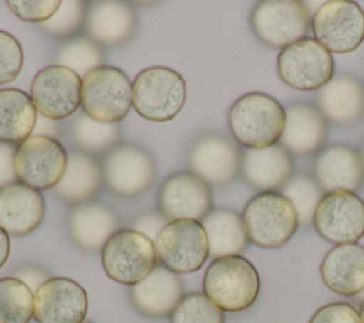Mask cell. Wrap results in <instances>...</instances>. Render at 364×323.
I'll return each mask as SVG.
<instances>
[{"instance_id": "6da1fadb", "label": "cell", "mask_w": 364, "mask_h": 323, "mask_svg": "<svg viewBox=\"0 0 364 323\" xmlns=\"http://www.w3.org/2000/svg\"><path fill=\"white\" fill-rule=\"evenodd\" d=\"M203 293L223 312H242L250 307L260 292V276L255 265L240 255L223 256L210 262L203 282Z\"/></svg>"}, {"instance_id": "7a4b0ae2", "label": "cell", "mask_w": 364, "mask_h": 323, "mask_svg": "<svg viewBox=\"0 0 364 323\" xmlns=\"http://www.w3.org/2000/svg\"><path fill=\"white\" fill-rule=\"evenodd\" d=\"M228 122L239 144L247 148H264L280 141L286 112L272 95L249 92L233 102L228 114Z\"/></svg>"}, {"instance_id": "3957f363", "label": "cell", "mask_w": 364, "mask_h": 323, "mask_svg": "<svg viewBox=\"0 0 364 323\" xmlns=\"http://www.w3.org/2000/svg\"><path fill=\"white\" fill-rule=\"evenodd\" d=\"M186 101L183 77L168 67L142 70L132 83V105L145 120L165 122L175 118Z\"/></svg>"}, {"instance_id": "277c9868", "label": "cell", "mask_w": 364, "mask_h": 323, "mask_svg": "<svg viewBox=\"0 0 364 323\" xmlns=\"http://www.w3.org/2000/svg\"><path fill=\"white\" fill-rule=\"evenodd\" d=\"M242 221L247 239L260 248L283 246L300 225L293 203L273 191L253 196L243 209Z\"/></svg>"}, {"instance_id": "5b68a950", "label": "cell", "mask_w": 364, "mask_h": 323, "mask_svg": "<svg viewBox=\"0 0 364 323\" xmlns=\"http://www.w3.org/2000/svg\"><path fill=\"white\" fill-rule=\"evenodd\" d=\"M156 248L144 233L127 228L117 231L101 249V263L109 279L134 286L156 268Z\"/></svg>"}, {"instance_id": "8992f818", "label": "cell", "mask_w": 364, "mask_h": 323, "mask_svg": "<svg viewBox=\"0 0 364 323\" xmlns=\"http://www.w3.org/2000/svg\"><path fill=\"white\" fill-rule=\"evenodd\" d=\"M132 104V84L128 75L111 65H100L82 77L81 107L95 121L118 124Z\"/></svg>"}, {"instance_id": "52a82bcc", "label": "cell", "mask_w": 364, "mask_h": 323, "mask_svg": "<svg viewBox=\"0 0 364 323\" xmlns=\"http://www.w3.org/2000/svg\"><path fill=\"white\" fill-rule=\"evenodd\" d=\"M276 67L280 80L289 87L311 91L320 90L333 78L334 60L317 40L304 37L282 48Z\"/></svg>"}, {"instance_id": "ba28073f", "label": "cell", "mask_w": 364, "mask_h": 323, "mask_svg": "<svg viewBox=\"0 0 364 323\" xmlns=\"http://www.w3.org/2000/svg\"><path fill=\"white\" fill-rule=\"evenodd\" d=\"M161 263L173 273L199 270L209 256V242L202 222L178 219L168 222L155 240Z\"/></svg>"}, {"instance_id": "9c48e42d", "label": "cell", "mask_w": 364, "mask_h": 323, "mask_svg": "<svg viewBox=\"0 0 364 323\" xmlns=\"http://www.w3.org/2000/svg\"><path fill=\"white\" fill-rule=\"evenodd\" d=\"M311 30L330 53H351L364 40V10L350 0L326 1L313 14Z\"/></svg>"}, {"instance_id": "30bf717a", "label": "cell", "mask_w": 364, "mask_h": 323, "mask_svg": "<svg viewBox=\"0 0 364 323\" xmlns=\"http://www.w3.org/2000/svg\"><path fill=\"white\" fill-rule=\"evenodd\" d=\"M310 23V9L300 0H264L250 16L255 34L272 47H286L304 38Z\"/></svg>"}, {"instance_id": "8fae6325", "label": "cell", "mask_w": 364, "mask_h": 323, "mask_svg": "<svg viewBox=\"0 0 364 323\" xmlns=\"http://www.w3.org/2000/svg\"><path fill=\"white\" fill-rule=\"evenodd\" d=\"M68 154L51 135L36 134L16 149L17 179L37 191L54 188L64 175Z\"/></svg>"}, {"instance_id": "7c38bea8", "label": "cell", "mask_w": 364, "mask_h": 323, "mask_svg": "<svg viewBox=\"0 0 364 323\" xmlns=\"http://www.w3.org/2000/svg\"><path fill=\"white\" fill-rule=\"evenodd\" d=\"M82 78L73 70L53 64L41 68L31 81L30 97L43 117L63 120L81 105Z\"/></svg>"}, {"instance_id": "4fadbf2b", "label": "cell", "mask_w": 364, "mask_h": 323, "mask_svg": "<svg viewBox=\"0 0 364 323\" xmlns=\"http://www.w3.org/2000/svg\"><path fill=\"white\" fill-rule=\"evenodd\" d=\"M313 223L331 243H355L364 235V201L348 191L328 192L318 202Z\"/></svg>"}, {"instance_id": "5bb4252c", "label": "cell", "mask_w": 364, "mask_h": 323, "mask_svg": "<svg viewBox=\"0 0 364 323\" xmlns=\"http://www.w3.org/2000/svg\"><path fill=\"white\" fill-rule=\"evenodd\" d=\"M159 213L168 221H203L213 209L209 185L193 172H178L168 176L158 196Z\"/></svg>"}, {"instance_id": "9a60e30c", "label": "cell", "mask_w": 364, "mask_h": 323, "mask_svg": "<svg viewBox=\"0 0 364 323\" xmlns=\"http://www.w3.org/2000/svg\"><path fill=\"white\" fill-rule=\"evenodd\" d=\"M102 179L118 195H139L155 179L154 161L146 151L134 144L115 145L104 159Z\"/></svg>"}, {"instance_id": "2e32d148", "label": "cell", "mask_w": 364, "mask_h": 323, "mask_svg": "<svg viewBox=\"0 0 364 323\" xmlns=\"http://www.w3.org/2000/svg\"><path fill=\"white\" fill-rule=\"evenodd\" d=\"M88 310L85 289L68 277H50L34 292L38 323H82Z\"/></svg>"}, {"instance_id": "e0dca14e", "label": "cell", "mask_w": 364, "mask_h": 323, "mask_svg": "<svg viewBox=\"0 0 364 323\" xmlns=\"http://www.w3.org/2000/svg\"><path fill=\"white\" fill-rule=\"evenodd\" d=\"M188 162L192 172L208 185H225L237 175L242 155L223 135L208 134L192 145Z\"/></svg>"}, {"instance_id": "ac0fdd59", "label": "cell", "mask_w": 364, "mask_h": 323, "mask_svg": "<svg viewBox=\"0 0 364 323\" xmlns=\"http://www.w3.org/2000/svg\"><path fill=\"white\" fill-rule=\"evenodd\" d=\"M46 203L40 191L11 182L0 188V228L9 235L23 236L33 232L44 218Z\"/></svg>"}, {"instance_id": "d6986e66", "label": "cell", "mask_w": 364, "mask_h": 323, "mask_svg": "<svg viewBox=\"0 0 364 323\" xmlns=\"http://www.w3.org/2000/svg\"><path fill=\"white\" fill-rule=\"evenodd\" d=\"M318 186L326 192H354L364 182V162L361 154L344 144H336L318 154L314 162Z\"/></svg>"}, {"instance_id": "ffe728a7", "label": "cell", "mask_w": 364, "mask_h": 323, "mask_svg": "<svg viewBox=\"0 0 364 323\" xmlns=\"http://www.w3.org/2000/svg\"><path fill=\"white\" fill-rule=\"evenodd\" d=\"M129 296L139 313L161 319L178 306L183 297V287L176 273L165 266H156L145 279L131 286Z\"/></svg>"}, {"instance_id": "44dd1931", "label": "cell", "mask_w": 364, "mask_h": 323, "mask_svg": "<svg viewBox=\"0 0 364 323\" xmlns=\"http://www.w3.org/2000/svg\"><path fill=\"white\" fill-rule=\"evenodd\" d=\"M323 283L337 295L354 296L364 290V246L336 245L321 260Z\"/></svg>"}, {"instance_id": "7402d4cb", "label": "cell", "mask_w": 364, "mask_h": 323, "mask_svg": "<svg viewBox=\"0 0 364 323\" xmlns=\"http://www.w3.org/2000/svg\"><path fill=\"white\" fill-rule=\"evenodd\" d=\"M240 171L247 184L257 189H277L291 178L293 161L282 145L247 148L242 155Z\"/></svg>"}, {"instance_id": "603a6c76", "label": "cell", "mask_w": 364, "mask_h": 323, "mask_svg": "<svg viewBox=\"0 0 364 323\" xmlns=\"http://www.w3.org/2000/svg\"><path fill=\"white\" fill-rule=\"evenodd\" d=\"M282 147L289 152L303 157L316 152L327 135V120L318 108L310 104H291L286 110Z\"/></svg>"}, {"instance_id": "cb8c5ba5", "label": "cell", "mask_w": 364, "mask_h": 323, "mask_svg": "<svg viewBox=\"0 0 364 323\" xmlns=\"http://www.w3.org/2000/svg\"><path fill=\"white\" fill-rule=\"evenodd\" d=\"M318 111L334 124L355 122L364 112V87L351 75L333 77L317 94Z\"/></svg>"}, {"instance_id": "d4e9b609", "label": "cell", "mask_w": 364, "mask_h": 323, "mask_svg": "<svg viewBox=\"0 0 364 323\" xmlns=\"http://www.w3.org/2000/svg\"><path fill=\"white\" fill-rule=\"evenodd\" d=\"M118 219L112 209L98 202L81 203L68 216V232L73 240L85 250L102 249L117 232Z\"/></svg>"}, {"instance_id": "484cf974", "label": "cell", "mask_w": 364, "mask_h": 323, "mask_svg": "<svg viewBox=\"0 0 364 323\" xmlns=\"http://www.w3.org/2000/svg\"><path fill=\"white\" fill-rule=\"evenodd\" d=\"M85 18L88 36L95 44L122 43L135 27L134 11L122 1H95L88 9Z\"/></svg>"}, {"instance_id": "4316f807", "label": "cell", "mask_w": 364, "mask_h": 323, "mask_svg": "<svg viewBox=\"0 0 364 323\" xmlns=\"http://www.w3.org/2000/svg\"><path fill=\"white\" fill-rule=\"evenodd\" d=\"M37 110L31 97L18 88L0 90V142L21 144L37 125Z\"/></svg>"}, {"instance_id": "83f0119b", "label": "cell", "mask_w": 364, "mask_h": 323, "mask_svg": "<svg viewBox=\"0 0 364 323\" xmlns=\"http://www.w3.org/2000/svg\"><path fill=\"white\" fill-rule=\"evenodd\" d=\"M102 181V168L87 152L73 151L68 155L67 166L60 182L53 192L71 203L88 201L98 189Z\"/></svg>"}, {"instance_id": "f1b7e54d", "label": "cell", "mask_w": 364, "mask_h": 323, "mask_svg": "<svg viewBox=\"0 0 364 323\" xmlns=\"http://www.w3.org/2000/svg\"><path fill=\"white\" fill-rule=\"evenodd\" d=\"M209 255L215 259L242 253L247 246L242 216L230 209H213L203 221Z\"/></svg>"}, {"instance_id": "f546056e", "label": "cell", "mask_w": 364, "mask_h": 323, "mask_svg": "<svg viewBox=\"0 0 364 323\" xmlns=\"http://www.w3.org/2000/svg\"><path fill=\"white\" fill-rule=\"evenodd\" d=\"M34 317L33 290L18 277L0 279V323H28Z\"/></svg>"}, {"instance_id": "4dcf8cb0", "label": "cell", "mask_w": 364, "mask_h": 323, "mask_svg": "<svg viewBox=\"0 0 364 323\" xmlns=\"http://www.w3.org/2000/svg\"><path fill=\"white\" fill-rule=\"evenodd\" d=\"M71 137L82 152H97L107 149L117 142L119 137V125L95 121L82 112L73 122Z\"/></svg>"}, {"instance_id": "1f68e13d", "label": "cell", "mask_w": 364, "mask_h": 323, "mask_svg": "<svg viewBox=\"0 0 364 323\" xmlns=\"http://www.w3.org/2000/svg\"><path fill=\"white\" fill-rule=\"evenodd\" d=\"M282 195H284L293 203L299 223L301 225L313 221L316 208L324 196L323 189L318 186L316 179L309 175L291 176L284 184Z\"/></svg>"}, {"instance_id": "d6a6232c", "label": "cell", "mask_w": 364, "mask_h": 323, "mask_svg": "<svg viewBox=\"0 0 364 323\" xmlns=\"http://www.w3.org/2000/svg\"><path fill=\"white\" fill-rule=\"evenodd\" d=\"M102 61L98 46L90 38H74L63 44L57 54V64L77 73L81 78L100 67Z\"/></svg>"}, {"instance_id": "836d02e7", "label": "cell", "mask_w": 364, "mask_h": 323, "mask_svg": "<svg viewBox=\"0 0 364 323\" xmlns=\"http://www.w3.org/2000/svg\"><path fill=\"white\" fill-rule=\"evenodd\" d=\"M169 316V323H225L223 310L199 292L183 296Z\"/></svg>"}, {"instance_id": "e575fe53", "label": "cell", "mask_w": 364, "mask_h": 323, "mask_svg": "<svg viewBox=\"0 0 364 323\" xmlns=\"http://www.w3.org/2000/svg\"><path fill=\"white\" fill-rule=\"evenodd\" d=\"M24 54L18 40L0 30V85L11 83L17 78L23 68Z\"/></svg>"}, {"instance_id": "d590c367", "label": "cell", "mask_w": 364, "mask_h": 323, "mask_svg": "<svg viewBox=\"0 0 364 323\" xmlns=\"http://www.w3.org/2000/svg\"><path fill=\"white\" fill-rule=\"evenodd\" d=\"M82 1H61L57 13L43 23V28L55 36H67L77 30L84 18Z\"/></svg>"}, {"instance_id": "8d00e7d4", "label": "cell", "mask_w": 364, "mask_h": 323, "mask_svg": "<svg viewBox=\"0 0 364 323\" xmlns=\"http://www.w3.org/2000/svg\"><path fill=\"white\" fill-rule=\"evenodd\" d=\"M60 0H7L9 9L23 21L46 23L58 10Z\"/></svg>"}, {"instance_id": "74e56055", "label": "cell", "mask_w": 364, "mask_h": 323, "mask_svg": "<svg viewBox=\"0 0 364 323\" xmlns=\"http://www.w3.org/2000/svg\"><path fill=\"white\" fill-rule=\"evenodd\" d=\"M309 323H361V319L353 305L334 302L318 307Z\"/></svg>"}, {"instance_id": "f35d334b", "label": "cell", "mask_w": 364, "mask_h": 323, "mask_svg": "<svg viewBox=\"0 0 364 323\" xmlns=\"http://www.w3.org/2000/svg\"><path fill=\"white\" fill-rule=\"evenodd\" d=\"M168 223V221L156 212H148L142 216H139L135 222L132 229L144 233L145 236H148L151 240H156L158 235L161 233V231L165 228V225Z\"/></svg>"}, {"instance_id": "ab89813d", "label": "cell", "mask_w": 364, "mask_h": 323, "mask_svg": "<svg viewBox=\"0 0 364 323\" xmlns=\"http://www.w3.org/2000/svg\"><path fill=\"white\" fill-rule=\"evenodd\" d=\"M14 155L16 148L10 144L0 142V188L16 182V169H14Z\"/></svg>"}, {"instance_id": "60d3db41", "label": "cell", "mask_w": 364, "mask_h": 323, "mask_svg": "<svg viewBox=\"0 0 364 323\" xmlns=\"http://www.w3.org/2000/svg\"><path fill=\"white\" fill-rule=\"evenodd\" d=\"M20 280H23L31 290L34 289V292L50 277H47L46 273H43L40 269H36V268H24L21 269L17 276Z\"/></svg>"}, {"instance_id": "b9f144b4", "label": "cell", "mask_w": 364, "mask_h": 323, "mask_svg": "<svg viewBox=\"0 0 364 323\" xmlns=\"http://www.w3.org/2000/svg\"><path fill=\"white\" fill-rule=\"evenodd\" d=\"M10 253V239L9 233L0 228V268L7 262Z\"/></svg>"}, {"instance_id": "7bdbcfd3", "label": "cell", "mask_w": 364, "mask_h": 323, "mask_svg": "<svg viewBox=\"0 0 364 323\" xmlns=\"http://www.w3.org/2000/svg\"><path fill=\"white\" fill-rule=\"evenodd\" d=\"M360 319H361V323H364V300L361 302V306H360Z\"/></svg>"}, {"instance_id": "ee69618b", "label": "cell", "mask_w": 364, "mask_h": 323, "mask_svg": "<svg viewBox=\"0 0 364 323\" xmlns=\"http://www.w3.org/2000/svg\"><path fill=\"white\" fill-rule=\"evenodd\" d=\"M361 158H363V162H364V141H363V145H361Z\"/></svg>"}, {"instance_id": "f6af8a7d", "label": "cell", "mask_w": 364, "mask_h": 323, "mask_svg": "<svg viewBox=\"0 0 364 323\" xmlns=\"http://www.w3.org/2000/svg\"><path fill=\"white\" fill-rule=\"evenodd\" d=\"M82 323H92V322H88V320H84Z\"/></svg>"}]
</instances>
